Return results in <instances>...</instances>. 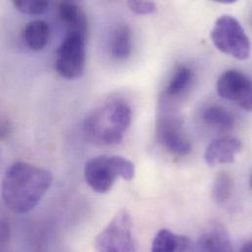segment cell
Returning a JSON list of instances; mask_svg holds the SVG:
<instances>
[{"label":"cell","instance_id":"1","mask_svg":"<svg viewBox=\"0 0 252 252\" xmlns=\"http://www.w3.org/2000/svg\"><path fill=\"white\" fill-rule=\"evenodd\" d=\"M52 174L29 162L13 163L1 183V196L6 207L14 213L32 211L52 185Z\"/></svg>","mask_w":252,"mask_h":252},{"label":"cell","instance_id":"2","mask_svg":"<svg viewBox=\"0 0 252 252\" xmlns=\"http://www.w3.org/2000/svg\"><path fill=\"white\" fill-rule=\"evenodd\" d=\"M131 123V109L123 99H112L93 111L85 120L88 137L104 145L120 143Z\"/></svg>","mask_w":252,"mask_h":252},{"label":"cell","instance_id":"3","mask_svg":"<svg viewBox=\"0 0 252 252\" xmlns=\"http://www.w3.org/2000/svg\"><path fill=\"white\" fill-rule=\"evenodd\" d=\"M133 163L123 156L100 155L90 159L85 166L84 176L89 187L97 193H106L117 179L131 181L134 178Z\"/></svg>","mask_w":252,"mask_h":252},{"label":"cell","instance_id":"4","mask_svg":"<svg viewBox=\"0 0 252 252\" xmlns=\"http://www.w3.org/2000/svg\"><path fill=\"white\" fill-rule=\"evenodd\" d=\"M218 50L239 60H246L251 54L249 36L241 23L230 15L219 17L210 33Z\"/></svg>","mask_w":252,"mask_h":252},{"label":"cell","instance_id":"5","mask_svg":"<svg viewBox=\"0 0 252 252\" xmlns=\"http://www.w3.org/2000/svg\"><path fill=\"white\" fill-rule=\"evenodd\" d=\"M95 252H136L132 237V220L129 212L123 209L116 213L106 227L97 235Z\"/></svg>","mask_w":252,"mask_h":252},{"label":"cell","instance_id":"6","mask_svg":"<svg viewBox=\"0 0 252 252\" xmlns=\"http://www.w3.org/2000/svg\"><path fill=\"white\" fill-rule=\"evenodd\" d=\"M86 36L67 32L56 52L55 69L64 79L76 80L83 76L86 68Z\"/></svg>","mask_w":252,"mask_h":252},{"label":"cell","instance_id":"7","mask_svg":"<svg viewBox=\"0 0 252 252\" xmlns=\"http://www.w3.org/2000/svg\"><path fill=\"white\" fill-rule=\"evenodd\" d=\"M156 137L158 142L175 156H187L191 151V143L184 131L183 120L178 111L159 110Z\"/></svg>","mask_w":252,"mask_h":252},{"label":"cell","instance_id":"8","mask_svg":"<svg viewBox=\"0 0 252 252\" xmlns=\"http://www.w3.org/2000/svg\"><path fill=\"white\" fill-rule=\"evenodd\" d=\"M220 97L234 102L242 109L251 111L252 108V84L251 79L238 70L223 73L216 85Z\"/></svg>","mask_w":252,"mask_h":252},{"label":"cell","instance_id":"9","mask_svg":"<svg viewBox=\"0 0 252 252\" xmlns=\"http://www.w3.org/2000/svg\"><path fill=\"white\" fill-rule=\"evenodd\" d=\"M193 71L186 65L176 69L159 98V110L177 111L178 103L192 86Z\"/></svg>","mask_w":252,"mask_h":252},{"label":"cell","instance_id":"10","mask_svg":"<svg viewBox=\"0 0 252 252\" xmlns=\"http://www.w3.org/2000/svg\"><path fill=\"white\" fill-rule=\"evenodd\" d=\"M243 144L240 139L233 136L218 137L211 141L204 154L209 166L228 164L235 161L237 154L241 151Z\"/></svg>","mask_w":252,"mask_h":252},{"label":"cell","instance_id":"11","mask_svg":"<svg viewBox=\"0 0 252 252\" xmlns=\"http://www.w3.org/2000/svg\"><path fill=\"white\" fill-rule=\"evenodd\" d=\"M187 252H233V248L225 228L214 224L200 235Z\"/></svg>","mask_w":252,"mask_h":252},{"label":"cell","instance_id":"12","mask_svg":"<svg viewBox=\"0 0 252 252\" xmlns=\"http://www.w3.org/2000/svg\"><path fill=\"white\" fill-rule=\"evenodd\" d=\"M59 16L68 32H78L87 37L88 18L80 4L74 1H63L59 4Z\"/></svg>","mask_w":252,"mask_h":252},{"label":"cell","instance_id":"13","mask_svg":"<svg viewBox=\"0 0 252 252\" xmlns=\"http://www.w3.org/2000/svg\"><path fill=\"white\" fill-rule=\"evenodd\" d=\"M189 247V240L186 236L162 229L152 241L151 252H187Z\"/></svg>","mask_w":252,"mask_h":252},{"label":"cell","instance_id":"14","mask_svg":"<svg viewBox=\"0 0 252 252\" xmlns=\"http://www.w3.org/2000/svg\"><path fill=\"white\" fill-rule=\"evenodd\" d=\"M49 36V25L43 20L29 22L23 32V37L27 46L33 51L42 50L47 45Z\"/></svg>","mask_w":252,"mask_h":252},{"label":"cell","instance_id":"15","mask_svg":"<svg viewBox=\"0 0 252 252\" xmlns=\"http://www.w3.org/2000/svg\"><path fill=\"white\" fill-rule=\"evenodd\" d=\"M132 50L131 30L127 24H120L115 28L110 38V52L113 58L125 60Z\"/></svg>","mask_w":252,"mask_h":252},{"label":"cell","instance_id":"16","mask_svg":"<svg viewBox=\"0 0 252 252\" xmlns=\"http://www.w3.org/2000/svg\"><path fill=\"white\" fill-rule=\"evenodd\" d=\"M201 119L206 126L222 131L229 130L235 125L234 115L223 106L216 104L205 107L201 113Z\"/></svg>","mask_w":252,"mask_h":252},{"label":"cell","instance_id":"17","mask_svg":"<svg viewBox=\"0 0 252 252\" xmlns=\"http://www.w3.org/2000/svg\"><path fill=\"white\" fill-rule=\"evenodd\" d=\"M233 189L234 180L232 176L226 172L219 173L213 185L212 197L216 203L224 204L231 198Z\"/></svg>","mask_w":252,"mask_h":252},{"label":"cell","instance_id":"18","mask_svg":"<svg viewBox=\"0 0 252 252\" xmlns=\"http://www.w3.org/2000/svg\"><path fill=\"white\" fill-rule=\"evenodd\" d=\"M13 6L27 15H41L48 8V1L44 0H13Z\"/></svg>","mask_w":252,"mask_h":252},{"label":"cell","instance_id":"19","mask_svg":"<svg viewBox=\"0 0 252 252\" xmlns=\"http://www.w3.org/2000/svg\"><path fill=\"white\" fill-rule=\"evenodd\" d=\"M127 6L133 13L138 15H150L156 11V4L152 1L129 0Z\"/></svg>","mask_w":252,"mask_h":252},{"label":"cell","instance_id":"20","mask_svg":"<svg viewBox=\"0 0 252 252\" xmlns=\"http://www.w3.org/2000/svg\"><path fill=\"white\" fill-rule=\"evenodd\" d=\"M13 124L5 118L0 117V140L7 139L13 133Z\"/></svg>","mask_w":252,"mask_h":252},{"label":"cell","instance_id":"21","mask_svg":"<svg viewBox=\"0 0 252 252\" xmlns=\"http://www.w3.org/2000/svg\"><path fill=\"white\" fill-rule=\"evenodd\" d=\"M10 228L8 221L0 216V245H5L9 241Z\"/></svg>","mask_w":252,"mask_h":252},{"label":"cell","instance_id":"22","mask_svg":"<svg viewBox=\"0 0 252 252\" xmlns=\"http://www.w3.org/2000/svg\"><path fill=\"white\" fill-rule=\"evenodd\" d=\"M240 252H252V241H250V242L246 243V244L242 247V249H241Z\"/></svg>","mask_w":252,"mask_h":252}]
</instances>
